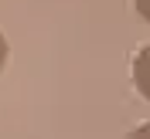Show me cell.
<instances>
[{
  "instance_id": "277c9868",
  "label": "cell",
  "mask_w": 150,
  "mask_h": 139,
  "mask_svg": "<svg viewBox=\"0 0 150 139\" xmlns=\"http://www.w3.org/2000/svg\"><path fill=\"white\" fill-rule=\"evenodd\" d=\"M4 61H7V41H4V34H0V71H4Z\"/></svg>"
},
{
  "instance_id": "7a4b0ae2",
  "label": "cell",
  "mask_w": 150,
  "mask_h": 139,
  "mask_svg": "<svg viewBox=\"0 0 150 139\" xmlns=\"http://www.w3.org/2000/svg\"><path fill=\"white\" fill-rule=\"evenodd\" d=\"M130 139H150V122L147 126H137V129L130 132Z\"/></svg>"
},
{
  "instance_id": "6da1fadb",
  "label": "cell",
  "mask_w": 150,
  "mask_h": 139,
  "mask_svg": "<svg viewBox=\"0 0 150 139\" xmlns=\"http://www.w3.org/2000/svg\"><path fill=\"white\" fill-rule=\"evenodd\" d=\"M133 82H137V92L150 102V44L140 47L133 58Z\"/></svg>"
},
{
  "instance_id": "3957f363",
  "label": "cell",
  "mask_w": 150,
  "mask_h": 139,
  "mask_svg": "<svg viewBox=\"0 0 150 139\" xmlns=\"http://www.w3.org/2000/svg\"><path fill=\"white\" fill-rule=\"evenodd\" d=\"M137 10H140L143 20H150V0H137Z\"/></svg>"
}]
</instances>
